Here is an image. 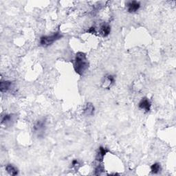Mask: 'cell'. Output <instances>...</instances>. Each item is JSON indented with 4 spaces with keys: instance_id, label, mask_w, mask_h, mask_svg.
<instances>
[{
    "instance_id": "1",
    "label": "cell",
    "mask_w": 176,
    "mask_h": 176,
    "mask_svg": "<svg viewBox=\"0 0 176 176\" xmlns=\"http://www.w3.org/2000/svg\"><path fill=\"white\" fill-rule=\"evenodd\" d=\"M89 68V62L84 52H78L76 54L74 61V69L78 74L83 75Z\"/></svg>"
},
{
    "instance_id": "2",
    "label": "cell",
    "mask_w": 176,
    "mask_h": 176,
    "mask_svg": "<svg viewBox=\"0 0 176 176\" xmlns=\"http://www.w3.org/2000/svg\"><path fill=\"white\" fill-rule=\"evenodd\" d=\"M63 35L59 32L55 33L51 35L43 36L40 38L39 43L43 47H48L49 46H51L56 41L61 39Z\"/></svg>"
},
{
    "instance_id": "3",
    "label": "cell",
    "mask_w": 176,
    "mask_h": 176,
    "mask_svg": "<svg viewBox=\"0 0 176 176\" xmlns=\"http://www.w3.org/2000/svg\"><path fill=\"white\" fill-rule=\"evenodd\" d=\"M46 129V121L45 118L39 119L33 127V132L38 137L42 136Z\"/></svg>"
},
{
    "instance_id": "4",
    "label": "cell",
    "mask_w": 176,
    "mask_h": 176,
    "mask_svg": "<svg viewBox=\"0 0 176 176\" xmlns=\"http://www.w3.org/2000/svg\"><path fill=\"white\" fill-rule=\"evenodd\" d=\"M138 107L140 109L144 110L145 112H149L151 110V108H152V103L149 99L143 98L141 99L139 104H138Z\"/></svg>"
},
{
    "instance_id": "5",
    "label": "cell",
    "mask_w": 176,
    "mask_h": 176,
    "mask_svg": "<svg viewBox=\"0 0 176 176\" xmlns=\"http://www.w3.org/2000/svg\"><path fill=\"white\" fill-rule=\"evenodd\" d=\"M127 11L130 13H134V12H137L140 8V2L137 1H131L129 2L127 4Z\"/></svg>"
},
{
    "instance_id": "6",
    "label": "cell",
    "mask_w": 176,
    "mask_h": 176,
    "mask_svg": "<svg viewBox=\"0 0 176 176\" xmlns=\"http://www.w3.org/2000/svg\"><path fill=\"white\" fill-rule=\"evenodd\" d=\"M108 152L109 150L108 149H106L103 147H100L99 148L98 153H97L96 156V161H98L99 163L102 162L103 161V160H104V157Z\"/></svg>"
},
{
    "instance_id": "7",
    "label": "cell",
    "mask_w": 176,
    "mask_h": 176,
    "mask_svg": "<svg viewBox=\"0 0 176 176\" xmlns=\"http://www.w3.org/2000/svg\"><path fill=\"white\" fill-rule=\"evenodd\" d=\"M110 32H111V28H110L109 24L106 23H103L100 25V33L103 37H108L109 34Z\"/></svg>"
},
{
    "instance_id": "8",
    "label": "cell",
    "mask_w": 176,
    "mask_h": 176,
    "mask_svg": "<svg viewBox=\"0 0 176 176\" xmlns=\"http://www.w3.org/2000/svg\"><path fill=\"white\" fill-rule=\"evenodd\" d=\"M115 82L114 77L111 74L106 75L104 78V81L103 82V87H110Z\"/></svg>"
},
{
    "instance_id": "9",
    "label": "cell",
    "mask_w": 176,
    "mask_h": 176,
    "mask_svg": "<svg viewBox=\"0 0 176 176\" xmlns=\"http://www.w3.org/2000/svg\"><path fill=\"white\" fill-rule=\"evenodd\" d=\"M12 87V82L9 81H2L0 83V91L1 92L4 93L8 92L11 90Z\"/></svg>"
},
{
    "instance_id": "10",
    "label": "cell",
    "mask_w": 176,
    "mask_h": 176,
    "mask_svg": "<svg viewBox=\"0 0 176 176\" xmlns=\"http://www.w3.org/2000/svg\"><path fill=\"white\" fill-rule=\"evenodd\" d=\"M94 107L92 103H87L84 108L83 114L86 116H93L94 114Z\"/></svg>"
},
{
    "instance_id": "11",
    "label": "cell",
    "mask_w": 176,
    "mask_h": 176,
    "mask_svg": "<svg viewBox=\"0 0 176 176\" xmlns=\"http://www.w3.org/2000/svg\"><path fill=\"white\" fill-rule=\"evenodd\" d=\"M15 121V116L12 114H6L2 117V124L8 125L11 124L12 122Z\"/></svg>"
},
{
    "instance_id": "12",
    "label": "cell",
    "mask_w": 176,
    "mask_h": 176,
    "mask_svg": "<svg viewBox=\"0 0 176 176\" xmlns=\"http://www.w3.org/2000/svg\"><path fill=\"white\" fill-rule=\"evenodd\" d=\"M5 169L8 174L11 175H17L18 174V169L12 165H7Z\"/></svg>"
},
{
    "instance_id": "13",
    "label": "cell",
    "mask_w": 176,
    "mask_h": 176,
    "mask_svg": "<svg viewBox=\"0 0 176 176\" xmlns=\"http://www.w3.org/2000/svg\"><path fill=\"white\" fill-rule=\"evenodd\" d=\"M161 165H160V163H154L151 166V171H152V174H157L161 171Z\"/></svg>"
},
{
    "instance_id": "14",
    "label": "cell",
    "mask_w": 176,
    "mask_h": 176,
    "mask_svg": "<svg viewBox=\"0 0 176 176\" xmlns=\"http://www.w3.org/2000/svg\"><path fill=\"white\" fill-rule=\"evenodd\" d=\"M105 171V168L103 166V165H99L98 166H96V168L95 169V175H99L100 174H102L103 172Z\"/></svg>"
},
{
    "instance_id": "15",
    "label": "cell",
    "mask_w": 176,
    "mask_h": 176,
    "mask_svg": "<svg viewBox=\"0 0 176 176\" xmlns=\"http://www.w3.org/2000/svg\"><path fill=\"white\" fill-rule=\"evenodd\" d=\"M80 166V163L77 160H74L72 162V167L74 168L75 169H78Z\"/></svg>"
},
{
    "instance_id": "16",
    "label": "cell",
    "mask_w": 176,
    "mask_h": 176,
    "mask_svg": "<svg viewBox=\"0 0 176 176\" xmlns=\"http://www.w3.org/2000/svg\"><path fill=\"white\" fill-rule=\"evenodd\" d=\"M87 33H91V34H95V33H96V28H95V27L90 28V29L87 30Z\"/></svg>"
}]
</instances>
